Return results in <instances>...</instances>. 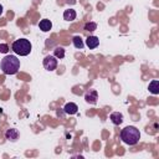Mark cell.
<instances>
[{
  "instance_id": "cell-1",
  "label": "cell",
  "mask_w": 159,
  "mask_h": 159,
  "mask_svg": "<svg viewBox=\"0 0 159 159\" xmlns=\"http://www.w3.org/2000/svg\"><path fill=\"white\" fill-rule=\"evenodd\" d=\"M120 139L128 145H135L140 139V132L133 125H128L120 130Z\"/></svg>"
},
{
  "instance_id": "cell-2",
  "label": "cell",
  "mask_w": 159,
  "mask_h": 159,
  "mask_svg": "<svg viewBox=\"0 0 159 159\" xmlns=\"http://www.w3.org/2000/svg\"><path fill=\"white\" fill-rule=\"evenodd\" d=\"M0 67L5 75H15L20 68V60L14 55H7L1 60Z\"/></svg>"
},
{
  "instance_id": "cell-3",
  "label": "cell",
  "mask_w": 159,
  "mask_h": 159,
  "mask_svg": "<svg viewBox=\"0 0 159 159\" xmlns=\"http://www.w3.org/2000/svg\"><path fill=\"white\" fill-rule=\"evenodd\" d=\"M31 42L27 39H19L15 40L11 45L12 51L19 56H27L31 52Z\"/></svg>"
},
{
  "instance_id": "cell-4",
  "label": "cell",
  "mask_w": 159,
  "mask_h": 159,
  "mask_svg": "<svg viewBox=\"0 0 159 159\" xmlns=\"http://www.w3.org/2000/svg\"><path fill=\"white\" fill-rule=\"evenodd\" d=\"M43 67L47 71H53L57 67V58L53 55H48L43 58Z\"/></svg>"
},
{
  "instance_id": "cell-5",
  "label": "cell",
  "mask_w": 159,
  "mask_h": 159,
  "mask_svg": "<svg viewBox=\"0 0 159 159\" xmlns=\"http://www.w3.org/2000/svg\"><path fill=\"white\" fill-rule=\"evenodd\" d=\"M84 99L87 103L89 104H96L97 103V99H98V93L96 89H89L86 94H84Z\"/></svg>"
},
{
  "instance_id": "cell-6",
  "label": "cell",
  "mask_w": 159,
  "mask_h": 159,
  "mask_svg": "<svg viewBox=\"0 0 159 159\" xmlns=\"http://www.w3.org/2000/svg\"><path fill=\"white\" fill-rule=\"evenodd\" d=\"M5 138H6L7 140H10V142H16L17 138H19V132H17V129H15V128L7 129L6 133H5Z\"/></svg>"
},
{
  "instance_id": "cell-7",
  "label": "cell",
  "mask_w": 159,
  "mask_h": 159,
  "mask_svg": "<svg viewBox=\"0 0 159 159\" xmlns=\"http://www.w3.org/2000/svg\"><path fill=\"white\" fill-rule=\"evenodd\" d=\"M63 111H65V113H67V114H70V116H71V114H76V113H77L78 107H77V104H76V103L70 102V103H66V104H65Z\"/></svg>"
},
{
  "instance_id": "cell-8",
  "label": "cell",
  "mask_w": 159,
  "mask_h": 159,
  "mask_svg": "<svg viewBox=\"0 0 159 159\" xmlns=\"http://www.w3.org/2000/svg\"><path fill=\"white\" fill-rule=\"evenodd\" d=\"M86 45L88 46V48L93 50V48H96L99 45V40H98L97 36H88L86 39Z\"/></svg>"
},
{
  "instance_id": "cell-9",
  "label": "cell",
  "mask_w": 159,
  "mask_h": 159,
  "mask_svg": "<svg viewBox=\"0 0 159 159\" xmlns=\"http://www.w3.org/2000/svg\"><path fill=\"white\" fill-rule=\"evenodd\" d=\"M39 27H40L41 31L47 32V31L51 30V27H52V22H51L50 20H47V19H43V20H41V21L39 22Z\"/></svg>"
},
{
  "instance_id": "cell-10",
  "label": "cell",
  "mask_w": 159,
  "mask_h": 159,
  "mask_svg": "<svg viewBox=\"0 0 159 159\" xmlns=\"http://www.w3.org/2000/svg\"><path fill=\"white\" fill-rule=\"evenodd\" d=\"M109 118H111L112 123L116 124V125H119V124L123 122V114L119 113V112H113V113L109 116Z\"/></svg>"
},
{
  "instance_id": "cell-11",
  "label": "cell",
  "mask_w": 159,
  "mask_h": 159,
  "mask_svg": "<svg viewBox=\"0 0 159 159\" xmlns=\"http://www.w3.org/2000/svg\"><path fill=\"white\" fill-rule=\"evenodd\" d=\"M63 19L66 21H73L76 19V11L73 9H67L63 12Z\"/></svg>"
},
{
  "instance_id": "cell-12",
  "label": "cell",
  "mask_w": 159,
  "mask_h": 159,
  "mask_svg": "<svg viewBox=\"0 0 159 159\" xmlns=\"http://www.w3.org/2000/svg\"><path fill=\"white\" fill-rule=\"evenodd\" d=\"M148 89H149L153 94H158V93H159V81H158V80H153V81L149 83Z\"/></svg>"
},
{
  "instance_id": "cell-13",
  "label": "cell",
  "mask_w": 159,
  "mask_h": 159,
  "mask_svg": "<svg viewBox=\"0 0 159 159\" xmlns=\"http://www.w3.org/2000/svg\"><path fill=\"white\" fill-rule=\"evenodd\" d=\"M72 42H73V45H75V47L76 48H83V46H84V43H83V41H82V39H81V36H75L73 39H72Z\"/></svg>"
},
{
  "instance_id": "cell-14",
  "label": "cell",
  "mask_w": 159,
  "mask_h": 159,
  "mask_svg": "<svg viewBox=\"0 0 159 159\" xmlns=\"http://www.w3.org/2000/svg\"><path fill=\"white\" fill-rule=\"evenodd\" d=\"M53 56L56 58H63L65 57V48L63 47H56L55 51H53Z\"/></svg>"
},
{
  "instance_id": "cell-15",
  "label": "cell",
  "mask_w": 159,
  "mask_h": 159,
  "mask_svg": "<svg viewBox=\"0 0 159 159\" xmlns=\"http://www.w3.org/2000/svg\"><path fill=\"white\" fill-rule=\"evenodd\" d=\"M97 29V24L96 22H87L84 25V30L86 31H94Z\"/></svg>"
},
{
  "instance_id": "cell-16",
  "label": "cell",
  "mask_w": 159,
  "mask_h": 159,
  "mask_svg": "<svg viewBox=\"0 0 159 159\" xmlns=\"http://www.w3.org/2000/svg\"><path fill=\"white\" fill-rule=\"evenodd\" d=\"M9 51V46L6 43H0V52L1 53H6Z\"/></svg>"
},
{
  "instance_id": "cell-17",
  "label": "cell",
  "mask_w": 159,
  "mask_h": 159,
  "mask_svg": "<svg viewBox=\"0 0 159 159\" xmlns=\"http://www.w3.org/2000/svg\"><path fill=\"white\" fill-rule=\"evenodd\" d=\"M2 10H4V9H2V5H0V15L2 14Z\"/></svg>"
}]
</instances>
